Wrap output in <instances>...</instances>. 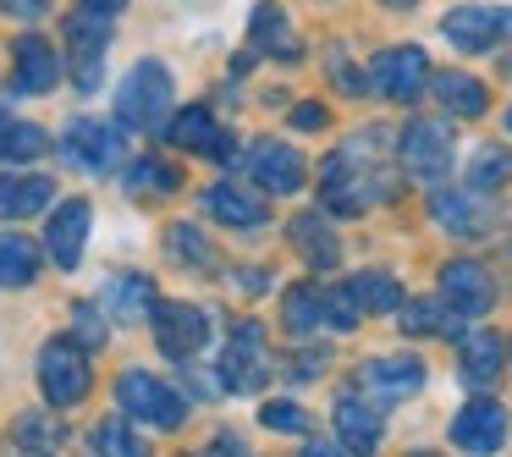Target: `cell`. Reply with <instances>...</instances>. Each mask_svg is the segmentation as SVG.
I'll return each mask as SVG.
<instances>
[{
    "label": "cell",
    "mask_w": 512,
    "mask_h": 457,
    "mask_svg": "<svg viewBox=\"0 0 512 457\" xmlns=\"http://www.w3.org/2000/svg\"><path fill=\"white\" fill-rule=\"evenodd\" d=\"M380 138H386V133H380V127H369V133L347 138V144L325 160V204H331L336 215H364L369 204L391 199L386 149H375Z\"/></svg>",
    "instance_id": "cell-1"
},
{
    "label": "cell",
    "mask_w": 512,
    "mask_h": 457,
    "mask_svg": "<svg viewBox=\"0 0 512 457\" xmlns=\"http://www.w3.org/2000/svg\"><path fill=\"white\" fill-rule=\"evenodd\" d=\"M171 100H177L171 67H160V61H138V67H127L122 89H116V116H122V127L149 133V127H160L171 116Z\"/></svg>",
    "instance_id": "cell-2"
},
{
    "label": "cell",
    "mask_w": 512,
    "mask_h": 457,
    "mask_svg": "<svg viewBox=\"0 0 512 457\" xmlns=\"http://www.w3.org/2000/svg\"><path fill=\"white\" fill-rule=\"evenodd\" d=\"M116 408L138 424H155V430H177V424L188 419L182 391L171 386V380H160L155 369H127V375L116 380Z\"/></svg>",
    "instance_id": "cell-3"
},
{
    "label": "cell",
    "mask_w": 512,
    "mask_h": 457,
    "mask_svg": "<svg viewBox=\"0 0 512 457\" xmlns=\"http://www.w3.org/2000/svg\"><path fill=\"white\" fill-rule=\"evenodd\" d=\"M39 386H45L50 408H72V402L89 397V358H83V347L67 342V336L39 347Z\"/></svg>",
    "instance_id": "cell-4"
},
{
    "label": "cell",
    "mask_w": 512,
    "mask_h": 457,
    "mask_svg": "<svg viewBox=\"0 0 512 457\" xmlns=\"http://www.w3.org/2000/svg\"><path fill=\"white\" fill-rule=\"evenodd\" d=\"M270 353H265V331H259L254 320H243L232 331V342H226V353H221V391H232V397H254L259 386H265V375H270Z\"/></svg>",
    "instance_id": "cell-5"
},
{
    "label": "cell",
    "mask_w": 512,
    "mask_h": 457,
    "mask_svg": "<svg viewBox=\"0 0 512 457\" xmlns=\"http://www.w3.org/2000/svg\"><path fill=\"white\" fill-rule=\"evenodd\" d=\"M446 45L463 50V56H479V50H496L501 39H512V6H457L441 23Z\"/></svg>",
    "instance_id": "cell-6"
},
{
    "label": "cell",
    "mask_w": 512,
    "mask_h": 457,
    "mask_svg": "<svg viewBox=\"0 0 512 457\" xmlns=\"http://www.w3.org/2000/svg\"><path fill=\"white\" fill-rule=\"evenodd\" d=\"M116 155H122V127L94 122V116H72L61 127V160L72 171H105L116 166Z\"/></svg>",
    "instance_id": "cell-7"
},
{
    "label": "cell",
    "mask_w": 512,
    "mask_h": 457,
    "mask_svg": "<svg viewBox=\"0 0 512 457\" xmlns=\"http://www.w3.org/2000/svg\"><path fill=\"white\" fill-rule=\"evenodd\" d=\"M507 408H501L496 397H474L468 408H457L452 419V446L468 457H496L501 446H507Z\"/></svg>",
    "instance_id": "cell-8"
},
{
    "label": "cell",
    "mask_w": 512,
    "mask_h": 457,
    "mask_svg": "<svg viewBox=\"0 0 512 457\" xmlns=\"http://www.w3.org/2000/svg\"><path fill=\"white\" fill-rule=\"evenodd\" d=\"M424 83H430V61H424L419 45H397L386 56H375V67H369V89L397 105H413L424 94Z\"/></svg>",
    "instance_id": "cell-9"
},
{
    "label": "cell",
    "mask_w": 512,
    "mask_h": 457,
    "mask_svg": "<svg viewBox=\"0 0 512 457\" xmlns=\"http://www.w3.org/2000/svg\"><path fill=\"white\" fill-rule=\"evenodd\" d=\"M402 166L424 188H435L452 171V127L446 122H408V133H402Z\"/></svg>",
    "instance_id": "cell-10"
},
{
    "label": "cell",
    "mask_w": 512,
    "mask_h": 457,
    "mask_svg": "<svg viewBox=\"0 0 512 457\" xmlns=\"http://www.w3.org/2000/svg\"><path fill=\"white\" fill-rule=\"evenodd\" d=\"M155 342L166 358H193L204 342H210V314L199 303H155Z\"/></svg>",
    "instance_id": "cell-11"
},
{
    "label": "cell",
    "mask_w": 512,
    "mask_h": 457,
    "mask_svg": "<svg viewBox=\"0 0 512 457\" xmlns=\"http://www.w3.org/2000/svg\"><path fill=\"white\" fill-rule=\"evenodd\" d=\"M441 298L452 303L457 320H479V314H490V303H496V281H490V270L474 265V259H452V265L441 270Z\"/></svg>",
    "instance_id": "cell-12"
},
{
    "label": "cell",
    "mask_w": 512,
    "mask_h": 457,
    "mask_svg": "<svg viewBox=\"0 0 512 457\" xmlns=\"http://www.w3.org/2000/svg\"><path fill=\"white\" fill-rule=\"evenodd\" d=\"M89 226H94V210L89 199H67L50 210V226H45V248L61 270H78L83 265V248H89Z\"/></svg>",
    "instance_id": "cell-13"
},
{
    "label": "cell",
    "mask_w": 512,
    "mask_h": 457,
    "mask_svg": "<svg viewBox=\"0 0 512 457\" xmlns=\"http://www.w3.org/2000/svg\"><path fill=\"white\" fill-rule=\"evenodd\" d=\"M67 45H72V78H78L83 94L100 89V72H105V45H111V23L78 12L67 17Z\"/></svg>",
    "instance_id": "cell-14"
},
{
    "label": "cell",
    "mask_w": 512,
    "mask_h": 457,
    "mask_svg": "<svg viewBox=\"0 0 512 457\" xmlns=\"http://www.w3.org/2000/svg\"><path fill=\"white\" fill-rule=\"evenodd\" d=\"M248 177L259 182L265 193H298L303 188V155L292 144H281V138H259V144H248Z\"/></svg>",
    "instance_id": "cell-15"
},
{
    "label": "cell",
    "mask_w": 512,
    "mask_h": 457,
    "mask_svg": "<svg viewBox=\"0 0 512 457\" xmlns=\"http://www.w3.org/2000/svg\"><path fill=\"white\" fill-rule=\"evenodd\" d=\"M166 138L177 149H193V155H215V160H232V138L215 127V116L204 111V105H182L177 116H171Z\"/></svg>",
    "instance_id": "cell-16"
},
{
    "label": "cell",
    "mask_w": 512,
    "mask_h": 457,
    "mask_svg": "<svg viewBox=\"0 0 512 457\" xmlns=\"http://www.w3.org/2000/svg\"><path fill=\"white\" fill-rule=\"evenodd\" d=\"M430 215L435 226H446L452 237H479L490 221H496V210L485 204V193H430Z\"/></svg>",
    "instance_id": "cell-17"
},
{
    "label": "cell",
    "mask_w": 512,
    "mask_h": 457,
    "mask_svg": "<svg viewBox=\"0 0 512 457\" xmlns=\"http://www.w3.org/2000/svg\"><path fill=\"white\" fill-rule=\"evenodd\" d=\"M336 435H342L347 457H375L386 424H380V413L364 397H336Z\"/></svg>",
    "instance_id": "cell-18"
},
{
    "label": "cell",
    "mask_w": 512,
    "mask_h": 457,
    "mask_svg": "<svg viewBox=\"0 0 512 457\" xmlns=\"http://www.w3.org/2000/svg\"><path fill=\"white\" fill-rule=\"evenodd\" d=\"M199 204H204V215H215L221 226H237V232L265 226V199H259V193L232 188V182H210V188L199 193Z\"/></svg>",
    "instance_id": "cell-19"
},
{
    "label": "cell",
    "mask_w": 512,
    "mask_h": 457,
    "mask_svg": "<svg viewBox=\"0 0 512 457\" xmlns=\"http://www.w3.org/2000/svg\"><path fill=\"white\" fill-rule=\"evenodd\" d=\"M12 56H17V89L23 94H50L61 83V56L39 34H23L12 45Z\"/></svg>",
    "instance_id": "cell-20"
},
{
    "label": "cell",
    "mask_w": 512,
    "mask_h": 457,
    "mask_svg": "<svg viewBox=\"0 0 512 457\" xmlns=\"http://www.w3.org/2000/svg\"><path fill=\"white\" fill-rule=\"evenodd\" d=\"M364 386L375 391L380 402H402L424 386V364L419 358H369L364 364Z\"/></svg>",
    "instance_id": "cell-21"
},
{
    "label": "cell",
    "mask_w": 512,
    "mask_h": 457,
    "mask_svg": "<svg viewBox=\"0 0 512 457\" xmlns=\"http://www.w3.org/2000/svg\"><path fill=\"white\" fill-rule=\"evenodd\" d=\"M248 34H254L259 56H276V61H298L303 56V45H298V34H292V23H287V12H281V6H254Z\"/></svg>",
    "instance_id": "cell-22"
},
{
    "label": "cell",
    "mask_w": 512,
    "mask_h": 457,
    "mask_svg": "<svg viewBox=\"0 0 512 457\" xmlns=\"http://www.w3.org/2000/svg\"><path fill=\"white\" fill-rule=\"evenodd\" d=\"M56 182L50 177H0V221H23V215L50 210Z\"/></svg>",
    "instance_id": "cell-23"
},
{
    "label": "cell",
    "mask_w": 512,
    "mask_h": 457,
    "mask_svg": "<svg viewBox=\"0 0 512 457\" xmlns=\"http://www.w3.org/2000/svg\"><path fill=\"white\" fill-rule=\"evenodd\" d=\"M292 243H298V254L309 259L314 270H331L336 259H342V243H336L325 215H298V221H292Z\"/></svg>",
    "instance_id": "cell-24"
},
{
    "label": "cell",
    "mask_w": 512,
    "mask_h": 457,
    "mask_svg": "<svg viewBox=\"0 0 512 457\" xmlns=\"http://www.w3.org/2000/svg\"><path fill=\"white\" fill-rule=\"evenodd\" d=\"M39 276V243L23 232H0V287L17 292Z\"/></svg>",
    "instance_id": "cell-25"
},
{
    "label": "cell",
    "mask_w": 512,
    "mask_h": 457,
    "mask_svg": "<svg viewBox=\"0 0 512 457\" xmlns=\"http://www.w3.org/2000/svg\"><path fill=\"white\" fill-rule=\"evenodd\" d=\"M430 89H435V100H441L452 116H485V105H490L485 83L468 78V72H435Z\"/></svg>",
    "instance_id": "cell-26"
},
{
    "label": "cell",
    "mask_w": 512,
    "mask_h": 457,
    "mask_svg": "<svg viewBox=\"0 0 512 457\" xmlns=\"http://www.w3.org/2000/svg\"><path fill=\"white\" fill-rule=\"evenodd\" d=\"M105 309H111L122 325H138V320L155 314V287H149L144 276H111V287H105Z\"/></svg>",
    "instance_id": "cell-27"
},
{
    "label": "cell",
    "mask_w": 512,
    "mask_h": 457,
    "mask_svg": "<svg viewBox=\"0 0 512 457\" xmlns=\"http://www.w3.org/2000/svg\"><path fill=\"white\" fill-rule=\"evenodd\" d=\"M347 298L358 303V314L402 309V287H397V276H386V270H364V276H353V281H347Z\"/></svg>",
    "instance_id": "cell-28"
},
{
    "label": "cell",
    "mask_w": 512,
    "mask_h": 457,
    "mask_svg": "<svg viewBox=\"0 0 512 457\" xmlns=\"http://www.w3.org/2000/svg\"><path fill=\"white\" fill-rule=\"evenodd\" d=\"M501 375V336L496 331H468L463 336V380L468 386H490Z\"/></svg>",
    "instance_id": "cell-29"
},
{
    "label": "cell",
    "mask_w": 512,
    "mask_h": 457,
    "mask_svg": "<svg viewBox=\"0 0 512 457\" xmlns=\"http://www.w3.org/2000/svg\"><path fill=\"white\" fill-rule=\"evenodd\" d=\"M281 320H287L292 336H314L325 325V287H314V281L292 287L287 303H281Z\"/></svg>",
    "instance_id": "cell-30"
},
{
    "label": "cell",
    "mask_w": 512,
    "mask_h": 457,
    "mask_svg": "<svg viewBox=\"0 0 512 457\" xmlns=\"http://www.w3.org/2000/svg\"><path fill=\"white\" fill-rule=\"evenodd\" d=\"M50 149L45 127L34 122H17V116L0 111V160H12V166H23V160H39Z\"/></svg>",
    "instance_id": "cell-31"
},
{
    "label": "cell",
    "mask_w": 512,
    "mask_h": 457,
    "mask_svg": "<svg viewBox=\"0 0 512 457\" xmlns=\"http://www.w3.org/2000/svg\"><path fill=\"white\" fill-rule=\"evenodd\" d=\"M94 446H100V457H149L144 435L133 430V419H127V413H111V419L94 430Z\"/></svg>",
    "instance_id": "cell-32"
},
{
    "label": "cell",
    "mask_w": 512,
    "mask_h": 457,
    "mask_svg": "<svg viewBox=\"0 0 512 457\" xmlns=\"http://www.w3.org/2000/svg\"><path fill=\"white\" fill-rule=\"evenodd\" d=\"M501 182H512V155L496 144H485L474 160H468V193H496Z\"/></svg>",
    "instance_id": "cell-33"
},
{
    "label": "cell",
    "mask_w": 512,
    "mask_h": 457,
    "mask_svg": "<svg viewBox=\"0 0 512 457\" xmlns=\"http://www.w3.org/2000/svg\"><path fill=\"white\" fill-rule=\"evenodd\" d=\"M122 188L127 193H171V188H177V166L144 155V160H133V166L122 171Z\"/></svg>",
    "instance_id": "cell-34"
},
{
    "label": "cell",
    "mask_w": 512,
    "mask_h": 457,
    "mask_svg": "<svg viewBox=\"0 0 512 457\" xmlns=\"http://www.w3.org/2000/svg\"><path fill=\"white\" fill-rule=\"evenodd\" d=\"M166 254L177 259V265H193V270L215 265V248L199 237V226H171V232H166Z\"/></svg>",
    "instance_id": "cell-35"
},
{
    "label": "cell",
    "mask_w": 512,
    "mask_h": 457,
    "mask_svg": "<svg viewBox=\"0 0 512 457\" xmlns=\"http://www.w3.org/2000/svg\"><path fill=\"white\" fill-rule=\"evenodd\" d=\"M402 331H413V336H430V331H446V336H452L457 325H452V314H446L441 303L419 298V303H402Z\"/></svg>",
    "instance_id": "cell-36"
},
{
    "label": "cell",
    "mask_w": 512,
    "mask_h": 457,
    "mask_svg": "<svg viewBox=\"0 0 512 457\" xmlns=\"http://www.w3.org/2000/svg\"><path fill=\"white\" fill-rule=\"evenodd\" d=\"M265 430H276V435H309V413L298 408V402H265Z\"/></svg>",
    "instance_id": "cell-37"
},
{
    "label": "cell",
    "mask_w": 512,
    "mask_h": 457,
    "mask_svg": "<svg viewBox=\"0 0 512 457\" xmlns=\"http://www.w3.org/2000/svg\"><path fill=\"white\" fill-rule=\"evenodd\" d=\"M17 441H23L28 452H50V446L61 441V430L50 419H39V413H23V419H17Z\"/></svg>",
    "instance_id": "cell-38"
},
{
    "label": "cell",
    "mask_w": 512,
    "mask_h": 457,
    "mask_svg": "<svg viewBox=\"0 0 512 457\" xmlns=\"http://www.w3.org/2000/svg\"><path fill=\"white\" fill-rule=\"evenodd\" d=\"M325 325L331 331H353L358 325V303L347 298V287H325Z\"/></svg>",
    "instance_id": "cell-39"
},
{
    "label": "cell",
    "mask_w": 512,
    "mask_h": 457,
    "mask_svg": "<svg viewBox=\"0 0 512 457\" xmlns=\"http://www.w3.org/2000/svg\"><path fill=\"white\" fill-rule=\"evenodd\" d=\"M72 320H78V342H89V347H105V325H100V309H89V303H83V309L72 314Z\"/></svg>",
    "instance_id": "cell-40"
},
{
    "label": "cell",
    "mask_w": 512,
    "mask_h": 457,
    "mask_svg": "<svg viewBox=\"0 0 512 457\" xmlns=\"http://www.w3.org/2000/svg\"><path fill=\"white\" fill-rule=\"evenodd\" d=\"M292 127H298V133H320V127H325V111H320L314 100H303L298 111H292Z\"/></svg>",
    "instance_id": "cell-41"
},
{
    "label": "cell",
    "mask_w": 512,
    "mask_h": 457,
    "mask_svg": "<svg viewBox=\"0 0 512 457\" xmlns=\"http://www.w3.org/2000/svg\"><path fill=\"white\" fill-rule=\"evenodd\" d=\"M6 6V17H23V23H34V17L50 12V0H0Z\"/></svg>",
    "instance_id": "cell-42"
},
{
    "label": "cell",
    "mask_w": 512,
    "mask_h": 457,
    "mask_svg": "<svg viewBox=\"0 0 512 457\" xmlns=\"http://www.w3.org/2000/svg\"><path fill=\"white\" fill-rule=\"evenodd\" d=\"M320 369H325V353H298V364H292L287 375H292V380H314Z\"/></svg>",
    "instance_id": "cell-43"
},
{
    "label": "cell",
    "mask_w": 512,
    "mask_h": 457,
    "mask_svg": "<svg viewBox=\"0 0 512 457\" xmlns=\"http://www.w3.org/2000/svg\"><path fill=\"white\" fill-rule=\"evenodd\" d=\"M78 12H89V17H100V23H111L116 12H127V0H83Z\"/></svg>",
    "instance_id": "cell-44"
},
{
    "label": "cell",
    "mask_w": 512,
    "mask_h": 457,
    "mask_svg": "<svg viewBox=\"0 0 512 457\" xmlns=\"http://www.w3.org/2000/svg\"><path fill=\"white\" fill-rule=\"evenodd\" d=\"M237 287H243V292H270V270H243Z\"/></svg>",
    "instance_id": "cell-45"
},
{
    "label": "cell",
    "mask_w": 512,
    "mask_h": 457,
    "mask_svg": "<svg viewBox=\"0 0 512 457\" xmlns=\"http://www.w3.org/2000/svg\"><path fill=\"white\" fill-rule=\"evenodd\" d=\"M199 457H248V452H243V446L232 441V435H221V441H215L210 452H199Z\"/></svg>",
    "instance_id": "cell-46"
},
{
    "label": "cell",
    "mask_w": 512,
    "mask_h": 457,
    "mask_svg": "<svg viewBox=\"0 0 512 457\" xmlns=\"http://www.w3.org/2000/svg\"><path fill=\"white\" fill-rule=\"evenodd\" d=\"M298 457H342V452H331V446H303Z\"/></svg>",
    "instance_id": "cell-47"
},
{
    "label": "cell",
    "mask_w": 512,
    "mask_h": 457,
    "mask_svg": "<svg viewBox=\"0 0 512 457\" xmlns=\"http://www.w3.org/2000/svg\"><path fill=\"white\" fill-rule=\"evenodd\" d=\"M386 6H413V0H386Z\"/></svg>",
    "instance_id": "cell-48"
},
{
    "label": "cell",
    "mask_w": 512,
    "mask_h": 457,
    "mask_svg": "<svg viewBox=\"0 0 512 457\" xmlns=\"http://www.w3.org/2000/svg\"><path fill=\"white\" fill-rule=\"evenodd\" d=\"M507 133H512V105H507Z\"/></svg>",
    "instance_id": "cell-49"
},
{
    "label": "cell",
    "mask_w": 512,
    "mask_h": 457,
    "mask_svg": "<svg viewBox=\"0 0 512 457\" xmlns=\"http://www.w3.org/2000/svg\"><path fill=\"white\" fill-rule=\"evenodd\" d=\"M413 457H435V452H413Z\"/></svg>",
    "instance_id": "cell-50"
},
{
    "label": "cell",
    "mask_w": 512,
    "mask_h": 457,
    "mask_svg": "<svg viewBox=\"0 0 512 457\" xmlns=\"http://www.w3.org/2000/svg\"><path fill=\"white\" fill-rule=\"evenodd\" d=\"M28 457H50V452H28Z\"/></svg>",
    "instance_id": "cell-51"
}]
</instances>
